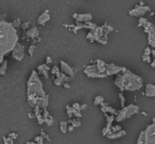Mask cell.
Instances as JSON below:
<instances>
[{"label": "cell", "instance_id": "6da1fadb", "mask_svg": "<svg viewBox=\"0 0 155 144\" xmlns=\"http://www.w3.org/2000/svg\"><path fill=\"white\" fill-rule=\"evenodd\" d=\"M18 43V36L16 28L13 23L0 21V62H3L5 57L12 52Z\"/></svg>", "mask_w": 155, "mask_h": 144}, {"label": "cell", "instance_id": "7a4b0ae2", "mask_svg": "<svg viewBox=\"0 0 155 144\" xmlns=\"http://www.w3.org/2000/svg\"><path fill=\"white\" fill-rule=\"evenodd\" d=\"M39 73L32 70L31 76L27 81V101L30 107L34 108L40 106L46 94L44 90V85L39 78Z\"/></svg>", "mask_w": 155, "mask_h": 144}, {"label": "cell", "instance_id": "3957f363", "mask_svg": "<svg viewBox=\"0 0 155 144\" xmlns=\"http://www.w3.org/2000/svg\"><path fill=\"white\" fill-rule=\"evenodd\" d=\"M114 84L122 92L124 90L136 91L141 89L143 86L142 78L129 69H126L125 71L118 74L114 79Z\"/></svg>", "mask_w": 155, "mask_h": 144}, {"label": "cell", "instance_id": "277c9868", "mask_svg": "<svg viewBox=\"0 0 155 144\" xmlns=\"http://www.w3.org/2000/svg\"><path fill=\"white\" fill-rule=\"evenodd\" d=\"M83 72L87 77L92 79H103L108 77L106 73V63L101 59H96L95 63L86 66Z\"/></svg>", "mask_w": 155, "mask_h": 144}, {"label": "cell", "instance_id": "5b68a950", "mask_svg": "<svg viewBox=\"0 0 155 144\" xmlns=\"http://www.w3.org/2000/svg\"><path fill=\"white\" fill-rule=\"evenodd\" d=\"M139 112V107L137 105L130 104L127 107L122 108L121 110H118V113L115 115V121L116 122H121V121L127 120L131 117L134 116Z\"/></svg>", "mask_w": 155, "mask_h": 144}, {"label": "cell", "instance_id": "8992f818", "mask_svg": "<svg viewBox=\"0 0 155 144\" xmlns=\"http://www.w3.org/2000/svg\"><path fill=\"white\" fill-rule=\"evenodd\" d=\"M144 32L148 34V43L152 48H155V26L152 22H147L143 26Z\"/></svg>", "mask_w": 155, "mask_h": 144}, {"label": "cell", "instance_id": "52a82bcc", "mask_svg": "<svg viewBox=\"0 0 155 144\" xmlns=\"http://www.w3.org/2000/svg\"><path fill=\"white\" fill-rule=\"evenodd\" d=\"M144 143L155 144V122L146 127L144 130Z\"/></svg>", "mask_w": 155, "mask_h": 144}, {"label": "cell", "instance_id": "ba28073f", "mask_svg": "<svg viewBox=\"0 0 155 144\" xmlns=\"http://www.w3.org/2000/svg\"><path fill=\"white\" fill-rule=\"evenodd\" d=\"M151 8L148 6H136L133 9L129 10L128 14L131 16H134V17H142L148 11H150Z\"/></svg>", "mask_w": 155, "mask_h": 144}, {"label": "cell", "instance_id": "9c48e42d", "mask_svg": "<svg viewBox=\"0 0 155 144\" xmlns=\"http://www.w3.org/2000/svg\"><path fill=\"white\" fill-rule=\"evenodd\" d=\"M39 37V31L38 28L36 26H33L31 28H28L27 30L24 31V35L22 37V39H26V41L29 42L30 40H33L34 38Z\"/></svg>", "mask_w": 155, "mask_h": 144}, {"label": "cell", "instance_id": "30bf717a", "mask_svg": "<svg viewBox=\"0 0 155 144\" xmlns=\"http://www.w3.org/2000/svg\"><path fill=\"white\" fill-rule=\"evenodd\" d=\"M126 68L124 67H119V66L115 65L114 63H111V64H106V73L108 76L112 75H118L122 71L126 70Z\"/></svg>", "mask_w": 155, "mask_h": 144}, {"label": "cell", "instance_id": "8fae6325", "mask_svg": "<svg viewBox=\"0 0 155 144\" xmlns=\"http://www.w3.org/2000/svg\"><path fill=\"white\" fill-rule=\"evenodd\" d=\"M24 46L20 45L19 43L16 44V46L15 47V48L12 51V57L15 58L17 61H22L24 57Z\"/></svg>", "mask_w": 155, "mask_h": 144}, {"label": "cell", "instance_id": "7c38bea8", "mask_svg": "<svg viewBox=\"0 0 155 144\" xmlns=\"http://www.w3.org/2000/svg\"><path fill=\"white\" fill-rule=\"evenodd\" d=\"M104 29H105V26H104V24H103V26H97L94 29H92V30H90V31H92L93 36H94L95 41L98 42V41L101 39V38H103V36H104Z\"/></svg>", "mask_w": 155, "mask_h": 144}, {"label": "cell", "instance_id": "4fadbf2b", "mask_svg": "<svg viewBox=\"0 0 155 144\" xmlns=\"http://www.w3.org/2000/svg\"><path fill=\"white\" fill-rule=\"evenodd\" d=\"M60 69H61V72L64 73L65 75L73 77V69L71 68L67 63H65L64 61L63 60L60 61Z\"/></svg>", "mask_w": 155, "mask_h": 144}, {"label": "cell", "instance_id": "5bb4252c", "mask_svg": "<svg viewBox=\"0 0 155 144\" xmlns=\"http://www.w3.org/2000/svg\"><path fill=\"white\" fill-rule=\"evenodd\" d=\"M51 19V16L49 15V10H46L42 15H40L37 18V24L41 26H44L46 22H48Z\"/></svg>", "mask_w": 155, "mask_h": 144}, {"label": "cell", "instance_id": "9a60e30c", "mask_svg": "<svg viewBox=\"0 0 155 144\" xmlns=\"http://www.w3.org/2000/svg\"><path fill=\"white\" fill-rule=\"evenodd\" d=\"M50 70V68H49L48 64H42V65H39L37 67V72L39 73V75H42L43 77L44 78V79H47L49 78L48 76V71Z\"/></svg>", "mask_w": 155, "mask_h": 144}, {"label": "cell", "instance_id": "2e32d148", "mask_svg": "<svg viewBox=\"0 0 155 144\" xmlns=\"http://www.w3.org/2000/svg\"><path fill=\"white\" fill-rule=\"evenodd\" d=\"M42 114H43L44 119V123H46V124L49 127L52 126V125L54 124V118H53L52 115L49 114V112L47 111L46 109H44V110H43Z\"/></svg>", "mask_w": 155, "mask_h": 144}, {"label": "cell", "instance_id": "e0dca14e", "mask_svg": "<svg viewBox=\"0 0 155 144\" xmlns=\"http://www.w3.org/2000/svg\"><path fill=\"white\" fill-rule=\"evenodd\" d=\"M145 96L152 98V97H155V85L154 84L148 83L145 86Z\"/></svg>", "mask_w": 155, "mask_h": 144}, {"label": "cell", "instance_id": "ac0fdd59", "mask_svg": "<svg viewBox=\"0 0 155 144\" xmlns=\"http://www.w3.org/2000/svg\"><path fill=\"white\" fill-rule=\"evenodd\" d=\"M93 16L91 14H78V16L76 18V22L79 23H84L87 21H91Z\"/></svg>", "mask_w": 155, "mask_h": 144}, {"label": "cell", "instance_id": "d6986e66", "mask_svg": "<svg viewBox=\"0 0 155 144\" xmlns=\"http://www.w3.org/2000/svg\"><path fill=\"white\" fill-rule=\"evenodd\" d=\"M125 135H126V131L121 129V130L117 131V132H113V131H112V132L109 133V134H108L106 137L110 140H114V139H119V138H122V137L125 136Z\"/></svg>", "mask_w": 155, "mask_h": 144}, {"label": "cell", "instance_id": "ffe728a7", "mask_svg": "<svg viewBox=\"0 0 155 144\" xmlns=\"http://www.w3.org/2000/svg\"><path fill=\"white\" fill-rule=\"evenodd\" d=\"M104 116L106 118V122H107V126H110L112 127V124H113V121L115 120V115H113L111 114L109 116V115L107 114V112L104 113Z\"/></svg>", "mask_w": 155, "mask_h": 144}, {"label": "cell", "instance_id": "44dd1931", "mask_svg": "<svg viewBox=\"0 0 155 144\" xmlns=\"http://www.w3.org/2000/svg\"><path fill=\"white\" fill-rule=\"evenodd\" d=\"M68 123L69 122H66V121H61L60 122V130L63 134H65L68 131Z\"/></svg>", "mask_w": 155, "mask_h": 144}, {"label": "cell", "instance_id": "7402d4cb", "mask_svg": "<svg viewBox=\"0 0 155 144\" xmlns=\"http://www.w3.org/2000/svg\"><path fill=\"white\" fill-rule=\"evenodd\" d=\"M95 28H97V26L94 23H92L91 21H87L83 23V28H85V29L92 30V29H94Z\"/></svg>", "mask_w": 155, "mask_h": 144}, {"label": "cell", "instance_id": "603a6c76", "mask_svg": "<svg viewBox=\"0 0 155 144\" xmlns=\"http://www.w3.org/2000/svg\"><path fill=\"white\" fill-rule=\"evenodd\" d=\"M7 60H4L3 62L1 63V67H0V75L4 76L7 72Z\"/></svg>", "mask_w": 155, "mask_h": 144}, {"label": "cell", "instance_id": "cb8c5ba5", "mask_svg": "<svg viewBox=\"0 0 155 144\" xmlns=\"http://www.w3.org/2000/svg\"><path fill=\"white\" fill-rule=\"evenodd\" d=\"M69 123H71V124L73 125L74 128H78V127H80L81 126V121H80V120H79L78 118H75V119H70L69 120V121H68Z\"/></svg>", "mask_w": 155, "mask_h": 144}, {"label": "cell", "instance_id": "d4e9b609", "mask_svg": "<svg viewBox=\"0 0 155 144\" xmlns=\"http://www.w3.org/2000/svg\"><path fill=\"white\" fill-rule=\"evenodd\" d=\"M66 110H67V115H68L69 119H72L73 116V106L71 107L70 105H67L66 106Z\"/></svg>", "mask_w": 155, "mask_h": 144}, {"label": "cell", "instance_id": "484cf974", "mask_svg": "<svg viewBox=\"0 0 155 144\" xmlns=\"http://www.w3.org/2000/svg\"><path fill=\"white\" fill-rule=\"evenodd\" d=\"M112 127H110V126H107V125H106V127L105 128H103V131H102V133H103V136H107L108 134H109V133H111L112 132Z\"/></svg>", "mask_w": 155, "mask_h": 144}, {"label": "cell", "instance_id": "4316f807", "mask_svg": "<svg viewBox=\"0 0 155 144\" xmlns=\"http://www.w3.org/2000/svg\"><path fill=\"white\" fill-rule=\"evenodd\" d=\"M36 47L34 44H32L31 46H29V48H28V54H29L30 57H34V53L36 51Z\"/></svg>", "mask_w": 155, "mask_h": 144}, {"label": "cell", "instance_id": "83f0119b", "mask_svg": "<svg viewBox=\"0 0 155 144\" xmlns=\"http://www.w3.org/2000/svg\"><path fill=\"white\" fill-rule=\"evenodd\" d=\"M103 101V98L102 96H97L95 97L94 100H93V104L94 105H100Z\"/></svg>", "mask_w": 155, "mask_h": 144}, {"label": "cell", "instance_id": "f1b7e54d", "mask_svg": "<svg viewBox=\"0 0 155 144\" xmlns=\"http://www.w3.org/2000/svg\"><path fill=\"white\" fill-rule=\"evenodd\" d=\"M147 22H148V20H147V18L143 17V16H142V17L139 18V23H138V26L140 28V26H143L144 24H146Z\"/></svg>", "mask_w": 155, "mask_h": 144}, {"label": "cell", "instance_id": "f546056e", "mask_svg": "<svg viewBox=\"0 0 155 144\" xmlns=\"http://www.w3.org/2000/svg\"><path fill=\"white\" fill-rule=\"evenodd\" d=\"M138 144H143L144 143V130H142L141 132L140 136L138 138V141H137Z\"/></svg>", "mask_w": 155, "mask_h": 144}, {"label": "cell", "instance_id": "4dcf8cb0", "mask_svg": "<svg viewBox=\"0 0 155 144\" xmlns=\"http://www.w3.org/2000/svg\"><path fill=\"white\" fill-rule=\"evenodd\" d=\"M36 120H37L38 123H39L40 125H42V124H44V116H43L42 113H41V114L36 115Z\"/></svg>", "mask_w": 155, "mask_h": 144}, {"label": "cell", "instance_id": "1f68e13d", "mask_svg": "<svg viewBox=\"0 0 155 144\" xmlns=\"http://www.w3.org/2000/svg\"><path fill=\"white\" fill-rule=\"evenodd\" d=\"M142 60L144 61V62H147V63H152V59H151V55H145V54H143L142 55Z\"/></svg>", "mask_w": 155, "mask_h": 144}, {"label": "cell", "instance_id": "d6a6232c", "mask_svg": "<svg viewBox=\"0 0 155 144\" xmlns=\"http://www.w3.org/2000/svg\"><path fill=\"white\" fill-rule=\"evenodd\" d=\"M3 140H4V143H6V144H7V143L13 144L14 143V140L12 139L11 137H9V136H8L7 138L6 137V136H4L3 137Z\"/></svg>", "mask_w": 155, "mask_h": 144}, {"label": "cell", "instance_id": "836d02e7", "mask_svg": "<svg viewBox=\"0 0 155 144\" xmlns=\"http://www.w3.org/2000/svg\"><path fill=\"white\" fill-rule=\"evenodd\" d=\"M34 141H36V143H38V144H43V143H44V138L42 137L40 135V136H37V137L34 138Z\"/></svg>", "mask_w": 155, "mask_h": 144}, {"label": "cell", "instance_id": "e575fe53", "mask_svg": "<svg viewBox=\"0 0 155 144\" xmlns=\"http://www.w3.org/2000/svg\"><path fill=\"white\" fill-rule=\"evenodd\" d=\"M86 38H87V39H88L91 43H93V41H95V39H94V36H93V34L92 33V31H90V32L88 33V34H87Z\"/></svg>", "mask_w": 155, "mask_h": 144}, {"label": "cell", "instance_id": "d590c367", "mask_svg": "<svg viewBox=\"0 0 155 144\" xmlns=\"http://www.w3.org/2000/svg\"><path fill=\"white\" fill-rule=\"evenodd\" d=\"M107 112L110 113V114H113V115H116L118 113V110H114V109H113L112 107L108 106L107 107Z\"/></svg>", "mask_w": 155, "mask_h": 144}, {"label": "cell", "instance_id": "8d00e7d4", "mask_svg": "<svg viewBox=\"0 0 155 144\" xmlns=\"http://www.w3.org/2000/svg\"><path fill=\"white\" fill-rule=\"evenodd\" d=\"M119 98H120V100H121V107H122V108H123L124 104H125V98H124L123 95H122V91L119 93Z\"/></svg>", "mask_w": 155, "mask_h": 144}, {"label": "cell", "instance_id": "74e56055", "mask_svg": "<svg viewBox=\"0 0 155 144\" xmlns=\"http://www.w3.org/2000/svg\"><path fill=\"white\" fill-rule=\"evenodd\" d=\"M29 25H30V22L29 21H26V22H24V23L22 24L21 25L22 30H23V31H26V30H27L28 28H29Z\"/></svg>", "mask_w": 155, "mask_h": 144}, {"label": "cell", "instance_id": "f35d334b", "mask_svg": "<svg viewBox=\"0 0 155 144\" xmlns=\"http://www.w3.org/2000/svg\"><path fill=\"white\" fill-rule=\"evenodd\" d=\"M59 69H59L57 66H54V67L52 68V69H51V74H52V75H56L57 72L59 71Z\"/></svg>", "mask_w": 155, "mask_h": 144}, {"label": "cell", "instance_id": "ab89813d", "mask_svg": "<svg viewBox=\"0 0 155 144\" xmlns=\"http://www.w3.org/2000/svg\"><path fill=\"white\" fill-rule=\"evenodd\" d=\"M122 129L121 126L120 125H116V126H112V130L113 132H117V131H120Z\"/></svg>", "mask_w": 155, "mask_h": 144}, {"label": "cell", "instance_id": "60d3db41", "mask_svg": "<svg viewBox=\"0 0 155 144\" xmlns=\"http://www.w3.org/2000/svg\"><path fill=\"white\" fill-rule=\"evenodd\" d=\"M13 25L15 26V28H19V26H21V23H20V19L19 18H16L15 19V21L13 22Z\"/></svg>", "mask_w": 155, "mask_h": 144}, {"label": "cell", "instance_id": "b9f144b4", "mask_svg": "<svg viewBox=\"0 0 155 144\" xmlns=\"http://www.w3.org/2000/svg\"><path fill=\"white\" fill-rule=\"evenodd\" d=\"M8 136L11 137L12 139H13L14 141H15V140L17 139L18 135H17V133H16V132H11V133H9V134H8Z\"/></svg>", "mask_w": 155, "mask_h": 144}, {"label": "cell", "instance_id": "7bdbcfd3", "mask_svg": "<svg viewBox=\"0 0 155 144\" xmlns=\"http://www.w3.org/2000/svg\"><path fill=\"white\" fill-rule=\"evenodd\" d=\"M72 106L73 107V108L75 109V110H81V105L79 104V103H77V102H75V103H73Z\"/></svg>", "mask_w": 155, "mask_h": 144}, {"label": "cell", "instance_id": "ee69618b", "mask_svg": "<svg viewBox=\"0 0 155 144\" xmlns=\"http://www.w3.org/2000/svg\"><path fill=\"white\" fill-rule=\"evenodd\" d=\"M152 49H151V48H146L145 50H144V54L145 55H152Z\"/></svg>", "mask_w": 155, "mask_h": 144}, {"label": "cell", "instance_id": "f6af8a7d", "mask_svg": "<svg viewBox=\"0 0 155 144\" xmlns=\"http://www.w3.org/2000/svg\"><path fill=\"white\" fill-rule=\"evenodd\" d=\"M107 42H108V40L104 39V38H101V39H100L99 41H98V43H99V44H102V45H103V46L107 44Z\"/></svg>", "mask_w": 155, "mask_h": 144}, {"label": "cell", "instance_id": "bcb514c9", "mask_svg": "<svg viewBox=\"0 0 155 144\" xmlns=\"http://www.w3.org/2000/svg\"><path fill=\"white\" fill-rule=\"evenodd\" d=\"M41 41V38L40 37H38V38H34V39H33V40H31V42H32V44H37V43H39Z\"/></svg>", "mask_w": 155, "mask_h": 144}, {"label": "cell", "instance_id": "7dc6e473", "mask_svg": "<svg viewBox=\"0 0 155 144\" xmlns=\"http://www.w3.org/2000/svg\"><path fill=\"white\" fill-rule=\"evenodd\" d=\"M46 64H51V63H52V57H51L50 56H47L46 57Z\"/></svg>", "mask_w": 155, "mask_h": 144}, {"label": "cell", "instance_id": "c3c4849f", "mask_svg": "<svg viewBox=\"0 0 155 144\" xmlns=\"http://www.w3.org/2000/svg\"><path fill=\"white\" fill-rule=\"evenodd\" d=\"M27 117L29 119H34V118H36V114H34V113H28Z\"/></svg>", "mask_w": 155, "mask_h": 144}, {"label": "cell", "instance_id": "681fc988", "mask_svg": "<svg viewBox=\"0 0 155 144\" xmlns=\"http://www.w3.org/2000/svg\"><path fill=\"white\" fill-rule=\"evenodd\" d=\"M63 85H64V87L65 88H71L70 84H69L68 82H64V83L63 84Z\"/></svg>", "mask_w": 155, "mask_h": 144}, {"label": "cell", "instance_id": "f907efd6", "mask_svg": "<svg viewBox=\"0 0 155 144\" xmlns=\"http://www.w3.org/2000/svg\"><path fill=\"white\" fill-rule=\"evenodd\" d=\"M86 108H87V105H86V104H83V105H81V111H82V110H84Z\"/></svg>", "mask_w": 155, "mask_h": 144}, {"label": "cell", "instance_id": "816d5d0a", "mask_svg": "<svg viewBox=\"0 0 155 144\" xmlns=\"http://www.w3.org/2000/svg\"><path fill=\"white\" fill-rule=\"evenodd\" d=\"M73 129H74V127H73V125L71 124L70 126L68 127V131H70V132H72V131L73 130Z\"/></svg>", "mask_w": 155, "mask_h": 144}, {"label": "cell", "instance_id": "f5cc1de1", "mask_svg": "<svg viewBox=\"0 0 155 144\" xmlns=\"http://www.w3.org/2000/svg\"><path fill=\"white\" fill-rule=\"evenodd\" d=\"M46 132H44V130H43V129H41V136H42V137H46Z\"/></svg>", "mask_w": 155, "mask_h": 144}, {"label": "cell", "instance_id": "db71d44e", "mask_svg": "<svg viewBox=\"0 0 155 144\" xmlns=\"http://www.w3.org/2000/svg\"><path fill=\"white\" fill-rule=\"evenodd\" d=\"M151 67H152V68H155V57H154L153 61H152V62L151 63Z\"/></svg>", "mask_w": 155, "mask_h": 144}, {"label": "cell", "instance_id": "11a10c76", "mask_svg": "<svg viewBox=\"0 0 155 144\" xmlns=\"http://www.w3.org/2000/svg\"><path fill=\"white\" fill-rule=\"evenodd\" d=\"M44 140H46L47 141H51V140H50V138H49V136L47 134L46 135V137H44Z\"/></svg>", "mask_w": 155, "mask_h": 144}, {"label": "cell", "instance_id": "9f6ffc18", "mask_svg": "<svg viewBox=\"0 0 155 144\" xmlns=\"http://www.w3.org/2000/svg\"><path fill=\"white\" fill-rule=\"evenodd\" d=\"M77 16H78V14H76V13H75V14H73V18H74V19H75V20H76V18H77Z\"/></svg>", "mask_w": 155, "mask_h": 144}, {"label": "cell", "instance_id": "6f0895ef", "mask_svg": "<svg viewBox=\"0 0 155 144\" xmlns=\"http://www.w3.org/2000/svg\"><path fill=\"white\" fill-rule=\"evenodd\" d=\"M152 57H155V50H154V49H152Z\"/></svg>", "mask_w": 155, "mask_h": 144}, {"label": "cell", "instance_id": "680465c9", "mask_svg": "<svg viewBox=\"0 0 155 144\" xmlns=\"http://www.w3.org/2000/svg\"><path fill=\"white\" fill-rule=\"evenodd\" d=\"M142 116H145V117H147V116H148V114H147L146 112H143V111L142 112Z\"/></svg>", "mask_w": 155, "mask_h": 144}, {"label": "cell", "instance_id": "91938a15", "mask_svg": "<svg viewBox=\"0 0 155 144\" xmlns=\"http://www.w3.org/2000/svg\"><path fill=\"white\" fill-rule=\"evenodd\" d=\"M140 6H144V3H143V2L141 1V2H140Z\"/></svg>", "mask_w": 155, "mask_h": 144}, {"label": "cell", "instance_id": "94428289", "mask_svg": "<svg viewBox=\"0 0 155 144\" xmlns=\"http://www.w3.org/2000/svg\"><path fill=\"white\" fill-rule=\"evenodd\" d=\"M150 15H151V16H153V15H155V13H154V12H152V13H151Z\"/></svg>", "mask_w": 155, "mask_h": 144}, {"label": "cell", "instance_id": "6125c7cd", "mask_svg": "<svg viewBox=\"0 0 155 144\" xmlns=\"http://www.w3.org/2000/svg\"><path fill=\"white\" fill-rule=\"evenodd\" d=\"M152 122H155V118L152 119Z\"/></svg>", "mask_w": 155, "mask_h": 144}]
</instances>
